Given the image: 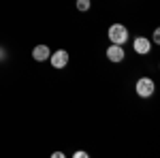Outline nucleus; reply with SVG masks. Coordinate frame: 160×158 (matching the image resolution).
I'll use <instances>...</instances> for the list:
<instances>
[{"label": "nucleus", "mask_w": 160, "mask_h": 158, "mask_svg": "<svg viewBox=\"0 0 160 158\" xmlns=\"http://www.w3.org/2000/svg\"><path fill=\"white\" fill-rule=\"evenodd\" d=\"M135 92L141 98L154 96V92H156V84H154V79H152V77H139L137 84H135Z\"/></svg>", "instance_id": "nucleus-1"}, {"label": "nucleus", "mask_w": 160, "mask_h": 158, "mask_svg": "<svg viewBox=\"0 0 160 158\" xmlns=\"http://www.w3.org/2000/svg\"><path fill=\"white\" fill-rule=\"evenodd\" d=\"M107 37H109V41L115 43V45H124V43L128 41V28L124 24H113V26H109V30H107Z\"/></svg>", "instance_id": "nucleus-2"}, {"label": "nucleus", "mask_w": 160, "mask_h": 158, "mask_svg": "<svg viewBox=\"0 0 160 158\" xmlns=\"http://www.w3.org/2000/svg\"><path fill=\"white\" fill-rule=\"evenodd\" d=\"M105 56H107V60L113 62V64H120V62L126 58V51H124V45H115V43H111L107 51H105Z\"/></svg>", "instance_id": "nucleus-3"}, {"label": "nucleus", "mask_w": 160, "mask_h": 158, "mask_svg": "<svg viewBox=\"0 0 160 158\" xmlns=\"http://www.w3.org/2000/svg\"><path fill=\"white\" fill-rule=\"evenodd\" d=\"M68 60H71V56H68V51H66V49L51 51V56H49V64L53 66V69H64V66L68 64Z\"/></svg>", "instance_id": "nucleus-4"}, {"label": "nucleus", "mask_w": 160, "mask_h": 158, "mask_svg": "<svg viewBox=\"0 0 160 158\" xmlns=\"http://www.w3.org/2000/svg\"><path fill=\"white\" fill-rule=\"evenodd\" d=\"M152 41H148V37H137L135 41H132V49H135V54H139V56H148L149 51H152Z\"/></svg>", "instance_id": "nucleus-5"}, {"label": "nucleus", "mask_w": 160, "mask_h": 158, "mask_svg": "<svg viewBox=\"0 0 160 158\" xmlns=\"http://www.w3.org/2000/svg\"><path fill=\"white\" fill-rule=\"evenodd\" d=\"M49 56H51V49L47 47V45H37V47L32 49V58H34L37 62L49 60Z\"/></svg>", "instance_id": "nucleus-6"}, {"label": "nucleus", "mask_w": 160, "mask_h": 158, "mask_svg": "<svg viewBox=\"0 0 160 158\" xmlns=\"http://www.w3.org/2000/svg\"><path fill=\"white\" fill-rule=\"evenodd\" d=\"M77 11H81V13H86V11H90V7H92V0H77Z\"/></svg>", "instance_id": "nucleus-7"}, {"label": "nucleus", "mask_w": 160, "mask_h": 158, "mask_svg": "<svg viewBox=\"0 0 160 158\" xmlns=\"http://www.w3.org/2000/svg\"><path fill=\"white\" fill-rule=\"evenodd\" d=\"M152 43H156V45L160 43V30H158V28H156V30H154V34H152Z\"/></svg>", "instance_id": "nucleus-8"}, {"label": "nucleus", "mask_w": 160, "mask_h": 158, "mask_svg": "<svg viewBox=\"0 0 160 158\" xmlns=\"http://www.w3.org/2000/svg\"><path fill=\"white\" fill-rule=\"evenodd\" d=\"M73 156L75 158H88V152H81V150H79V152H75Z\"/></svg>", "instance_id": "nucleus-9"}, {"label": "nucleus", "mask_w": 160, "mask_h": 158, "mask_svg": "<svg viewBox=\"0 0 160 158\" xmlns=\"http://www.w3.org/2000/svg\"><path fill=\"white\" fill-rule=\"evenodd\" d=\"M4 58H7V49H2V47H0V62L4 60Z\"/></svg>", "instance_id": "nucleus-10"}, {"label": "nucleus", "mask_w": 160, "mask_h": 158, "mask_svg": "<svg viewBox=\"0 0 160 158\" xmlns=\"http://www.w3.org/2000/svg\"><path fill=\"white\" fill-rule=\"evenodd\" d=\"M53 158H64V152H53Z\"/></svg>", "instance_id": "nucleus-11"}]
</instances>
